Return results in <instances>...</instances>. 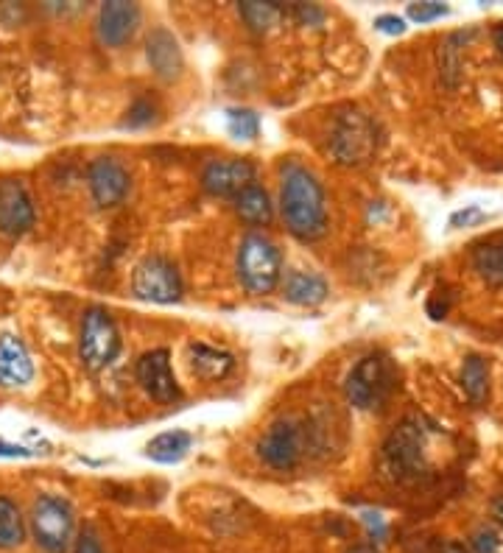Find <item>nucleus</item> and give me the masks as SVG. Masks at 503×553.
I'll return each mask as SVG.
<instances>
[{
  "instance_id": "obj_16",
  "label": "nucleus",
  "mask_w": 503,
  "mask_h": 553,
  "mask_svg": "<svg viewBox=\"0 0 503 553\" xmlns=\"http://www.w3.org/2000/svg\"><path fill=\"white\" fill-rule=\"evenodd\" d=\"M146 56H149L154 73L165 81L179 79V73L185 70L182 48H179L177 37L168 28H154L151 31V37L146 40Z\"/></svg>"
},
{
  "instance_id": "obj_14",
  "label": "nucleus",
  "mask_w": 503,
  "mask_h": 553,
  "mask_svg": "<svg viewBox=\"0 0 503 553\" xmlns=\"http://www.w3.org/2000/svg\"><path fill=\"white\" fill-rule=\"evenodd\" d=\"M137 23H140V9L126 0H112L104 3L98 12V40L109 48H121L132 40Z\"/></svg>"
},
{
  "instance_id": "obj_32",
  "label": "nucleus",
  "mask_w": 503,
  "mask_h": 553,
  "mask_svg": "<svg viewBox=\"0 0 503 553\" xmlns=\"http://www.w3.org/2000/svg\"><path fill=\"white\" fill-rule=\"evenodd\" d=\"M76 553H104L101 551V542L93 531H84L82 537L76 540Z\"/></svg>"
},
{
  "instance_id": "obj_34",
  "label": "nucleus",
  "mask_w": 503,
  "mask_h": 553,
  "mask_svg": "<svg viewBox=\"0 0 503 553\" xmlns=\"http://www.w3.org/2000/svg\"><path fill=\"white\" fill-rule=\"evenodd\" d=\"M492 517H495L498 523H503V495H498V498L492 500Z\"/></svg>"
},
{
  "instance_id": "obj_7",
  "label": "nucleus",
  "mask_w": 503,
  "mask_h": 553,
  "mask_svg": "<svg viewBox=\"0 0 503 553\" xmlns=\"http://www.w3.org/2000/svg\"><path fill=\"white\" fill-rule=\"evenodd\" d=\"M132 291L137 299L168 305L182 297V277L179 269L163 255L143 257L132 274Z\"/></svg>"
},
{
  "instance_id": "obj_18",
  "label": "nucleus",
  "mask_w": 503,
  "mask_h": 553,
  "mask_svg": "<svg viewBox=\"0 0 503 553\" xmlns=\"http://www.w3.org/2000/svg\"><path fill=\"white\" fill-rule=\"evenodd\" d=\"M188 361H191V369L204 380H221L227 378L235 366V358L230 352L218 350V347H210V344H191L188 347Z\"/></svg>"
},
{
  "instance_id": "obj_33",
  "label": "nucleus",
  "mask_w": 503,
  "mask_h": 553,
  "mask_svg": "<svg viewBox=\"0 0 503 553\" xmlns=\"http://www.w3.org/2000/svg\"><path fill=\"white\" fill-rule=\"evenodd\" d=\"M0 456H6V459H31L34 453H31V450H26V447L6 445V442H0Z\"/></svg>"
},
{
  "instance_id": "obj_1",
  "label": "nucleus",
  "mask_w": 503,
  "mask_h": 553,
  "mask_svg": "<svg viewBox=\"0 0 503 553\" xmlns=\"http://www.w3.org/2000/svg\"><path fill=\"white\" fill-rule=\"evenodd\" d=\"M280 207L286 218L288 232L300 241H316L327 230L325 188L313 171L297 162L283 168V188H280Z\"/></svg>"
},
{
  "instance_id": "obj_12",
  "label": "nucleus",
  "mask_w": 503,
  "mask_h": 553,
  "mask_svg": "<svg viewBox=\"0 0 503 553\" xmlns=\"http://www.w3.org/2000/svg\"><path fill=\"white\" fill-rule=\"evenodd\" d=\"M260 459L274 470H291L297 467L302 456L300 428L291 419H277L258 445Z\"/></svg>"
},
{
  "instance_id": "obj_9",
  "label": "nucleus",
  "mask_w": 503,
  "mask_h": 553,
  "mask_svg": "<svg viewBox=\"0 0 503 553\" xmlns=\"http://www.w3.org/2000/svg\"><path fill=\"white\" fill-rule=\"evenodd\" d=\"M34 202L26 182L20 179H0V232L9 238H20L34 227Z\"/></svg>"
},
{
  "instance_id": "obj_25",
  "label": "nucleus",
  "mask_w": 503,
  "mask_h": 553,
  "mask_svg": "<svg viewBox=\"0 0 503 553\" xmlns=\"http://www.w3.org/2000/svg\"><path fill=\"white\" fill-rule=\"evenodd\" d=\"M227 129L235 140H255L260 132L258 115L252 109H230L227 112Z\"/></svg>"
},
{
  "instance_id": "obj_15",
  "label": "nucleus",
  "mask_w": 503,
  "mask_h": 553,
  "mask_svg": "<svg viewBox=\"0 0 503 553\" xmlns=\"http://www.w3.org/2000/svg\"><path fill=\"white\" fill-rule=\"evenodd\" d=\"M34 378V361L26 344L12 333L0 336V389H23Z\"/></svg>"
},
{
  "instance_id": "obj_35",
  "label": "nucleus",
  "mask_w": 503,
  "mask_h": 553,
  "mask_svg": "<svg viewBox=\"0 0 503 553\" xmlns=\"http://www.w3.org/2000/svg\"><path fill=\"white\" fill-rule=\"evenodd\" d=\"M442 553H470V551L464 548L462 542H445V545H442Z\"/></svg>"
},
{
  "instance_id": "obj_22",
  "label": "nucleus",
  "mask_w": 503,
  "mask_h": 553,
  "mask_svg": "<svg viewBox=\"0 0 503 553\" xmlns=\"http://www.w3.org/2000/svg\"><path fill=\"white\" fill-rule=\"evenodd\" d=\"M473 266L492 285H503V235L478 243L473 249Z\"/></svg>"
},
{
  "instance_id": "obj_6",
  "label": "nucleus",
  "mask_w": 503,
  "mask_h": 553,
  "mask_svg": "<svg viewBox=\"0 0 503 553\" xmlns=\"http://www.w3.org/2000/svg\"><path fill=\"white\" fill-rule=\"evenodd\" d=\"M383 461L397 481H417L425 473V431L414 419L400 422L383 442Z\"/></svg>"
},
{
  "instance_id": "obj_17",
  "label": "nucleus",
  "mask_w": 503,
  "mask_h": 553,
  "mask_svg": "<svg viewBox=\"0 0 503 553\" xmlns=\"http://www.w3.org/2000/svg\"><path fill=\"white\" fill-rule=\"evenodd\" d=\"M327 294H330L327 283L319 274H311V271H288L286 285H283V297L288 302L313 308V305H322Z\"/></svg>"
},
{
  "instance_id": "obj_20",
  "label": "nucleus",
  "mask_w": 503,
  "mask_h": 553,
  "mask_svg": "<svg viewBox=\"0 0 503 553\" xmlns=\"http://www.w3.org/2000/svg\"><path fill=\"white\" fill-rule=\"evenodd\" d=\"M238 12L246 20V26L252 28V31H272L274 26H280L283 20H286L288 9L286 6H280V3H274V0H246L238 6Z\"/></svg>"
},
{
  "instance_id": "obj_26",
  "label": "nucleus",
  "mask_w": 503,
  "mask_h": 553,
  "mask_svg": "<svg viewBox=\"0 0 503 553\" xmlns=\"http://www.w3.org/2000/svg\"><path fill=\"white\" fill-rule=\"evenodd\" d=\"M445 14H448V6L434 3V0H428V3H411V6H408V17L417 20V23H431V20L445 17Z\"/></svg>"
},
{
  "instance_id": "obj_31",
  "label": "nucleus",
  "mask_w": 503,
  "mask_h": 553,
  "mask_svg": "<svg viewBox=\"0 0 503 553\" xmlns=\"http://www.w3.org/2000/svg\"><path fill=\"white\" fill-rule=\"evenodd\" d=\"M151 104H146V101H137L135 107L129 109V126H140V123H149L151 121Z\"/></svg>"
},
{
  "instance_id": "obj_29",
  "label": "nucleus",
  "mask_w": 503,
  "mask_h": 553,
  "mask_svg": "<svg viewBox=\"0 0 503 553\" xmlns=\"http://www.w3.org/2000/svg\"><path fill=\"white\" fill-rule=\"evenodd\" d=\"M291 12H294V17H297L300 23H305V26H316V23H322V17H325L322 9H316V6H305V3H297Z\"/></svg>"
},
{
  "instance_id": "obj_2",
  "label": "nucleus",
  "mask_w": 503,
  "mask_h": 553,
  "mask_svg": "<svg viewBox=\"0 0 503 553\" xmlns=\"http://www.w3.org/2000/svg\"><path fill=\"white\" fill-rule=\"evenodd\" d=\"M238 280L249 294H272L283 277L280 249L260 232H249L238 246Z\"/></svg>"
},
{
  "instance_id": "obj_28",
  "label": "nucleus",
  "mask_w": 503,
  "mask_h": 553,
  "mask_svg": "<svg viewBox=\"0 0 503 553\" xmlns=\"http://www.w3.org/2000/svg\"><path fill=\"white\" fill-rule=\"evenodd\" d=\"M375 28L383 31V34H403L406 31V20L403 17H397V14H381L378 20H375Z\"/></svg>"
},
{
  "instance_id": "obj_19",
  "label": "nucleus",
  "mask_w": 503,
  "mask_h": 553,
  "mask_svg": "<svg viewBox=\"0 0 503 553\" xmlns=\"http://www.w3.org/2000/svg\"><path fill=\"white\" fill-rule=\"evenodd\" d=\"M235 213L244 218L246 224H269L274 216V207L272 199H269V193L260 188L258 182H252V185H246L238 196H235Z\"/></svg>"
},
{
  "instance_id": "obj_5",
  "label": "nucleus",
  "mask_w": 503,
  "mask_h": 553,
  "mask_svg": "<svg viewBox=\"0 0 503 553\" xmlns=\"http://www.w3.org/2000/svg\"><path fill=\"white\" fill-rule=\"evenodd\" d=\"M121 352V333L112 322L107 308H87L82 316V333H79V358L90 372L107 369Z\"/></svg>"
},
{
  "instance_id": "obj_23",
  "label": "nucleus",
  "mask_w": 503,
  "mask_h": 553,
  "mask_svg": "<svg viewBox=\"0 0 503 553\" xmlns=\"http://www.w3.org/2000/svg\"><path fill=\"white\" fill-rule=\"evenodd\" d=\"M462 389L470 403L481 405L490 394V369L481 355H467L462 366Z\"/></svg>"
},
{
  "instance_id": "obj_30",
  "label": "nucleus",
  "mask_w": 503,
  "mask_h": 553,
  "mask_svg": "<svg viewBox=\"0 0 503 553\" xmlns=\"http://www.w3.org/2000/svg\"><path fill=\"white\" fill-rule=\"evenodd\" d=\"M484 210H478V207H467L462 213H456V216L450 218V227H470V224H478V221H484Z\"/></svg>"
},
{
  "instance_id": "obj_36",
  "label": "nucleus",
  "mask_w": 503,
  "mask_h": 553,
  "mask_svg": "<svg viewBox=\"0 0 503 553\" xmlns=\"http://www.w3.org/2000/svg\"><path fill=\"white\" fill-rule=\"evenodd\" d=\"M492 40H495V48L503 54V23L495 28V34H492Z\"/></svg>"
},
{
  "instance_id": "obj_10",
  "label": "nucleus",
  "mask_w": 503,
  "mask_h": 553,
  "mask_svg": "<svg viewBox=\"0 0 503 553\" xmlns=\"http://www.w3.org/2000/svg\"><path fill=\"white\" fill-rule=\"evenodd\" d=\"M137 383L157 403H177L179 394H182L177 378H174V369H171V352L168 350H151L140 355Z\"/></svg>"
},
{
  "instance_id": "obj_21",
  "label": "nucleus",
  "mask_w": 503,
  "mask_h": 553,
  "mask_svg": "<svg viewBox=\"0 0 503 553\" xmlns=\"http://www.w3.org/2000/svg\"><path fill=\"white\" fill-rule=\"evenodd\" d=\"M191 433L185 431H165L154 436L146 447V456L160 464H174V461L185 459V453L191 450Z\"/></svg>"
},
{
  "instance_id": "obj_8",
  "label": "nucleus",
  "mask_w": 503,
  "mask_h": 553,
  "mask_svg": "<svg viewBox=\"0 0 503 553\" xmlns=\"http://www.w3.org/2000/svg\"><path fill=\"white\" fill-rule=\"evenodd\" d=\"M392 386V372L389 364L383 361L381 355H367L353 366V372L347 375L344 383V394L355 408H375L383 403V397Z\"/></svg>"
},
{
  "instance_id": "obj_4",
  "label": "nucleus",
  "mask_w": 503,
  "mask_h": 553,
  "mask_svg": "<svg viewBox=\"0 0 503 553\" xmlns=\"http://www.w3.org/2000/svg\"><path fill=\"white\" fill-rule=\"evenodd\" d=\"M31 531L45 553H68L76 531L73 506L59 495H40L31 509Z\"/></svg>"
},
{
  "instance_id": "obj_37",
  "label": "nucleus",
  "mask_w": 503,
  "mask_h": 553,
  "mask_svg": "<svg viewBox=\"0 0 503 553\" xmlns=\"http://www.w3.org/2000/svg\"><path fill=\"white\" fill-rule=\"evenodd\" d=\"M347 553H378V551H375V545H355V548H350Z\"/></svg>"
},
{
  "instance_id": "obj_3",
  "label": "nucleus",
  "mask_w": 503,
  "mask_h": 553,
  "mask_svg": "<svg viewBox=\"0 0 503 553\" xmlns=\"http://www.w3.org/2000/svg\"><path fill=\"white\" fill-rule=\"evenodd\" d=\"M330 154L339 165H364L378 151V126L361 109H347L333 121L330 129Z\"/></svg>"
},
{
  "instance_id": "obj_11",
  "label": "nucleus",
  "mask_w": 503,
  "mask_h": 553,
  "mask_svg": "<svg viewBox=\"0 0 503 553\" xmlns=\"http://www.w3.org/2000/svg\"><path fill=\"white\" fill-rule=\"evenodd\" d=\"M252 182H255L252 162L238 160V157L210 160L202 171V188L210 196H221V199H235Z\"/></svg>"
},
{
  "instance_id": "obj_13",
  "label": "nucleus",
  "mask_w": 503,
  "mask_h": 553,
  "mask_svg": "<svg viewBox=\"0 0 503 553\" xmlns=\"http://www.w3.org/2000/svg\"><path fill=\"white\" fill-rule=\"evenodd\" d=\"M87 182L98 207H115L129 193V171L115 157H98L87 171Z\"/></svg>"
},
{
  "instance_id": "obj_27",
  "label": "nucleus",
  "mask_w": 503,
  "mask_h": 553,
  "mask_svg": "<svg viewBox=\"0 0 503 553\" xmlns=\"http://www.w3.org/2000/svg\"><path fill=\"white\" fill-rule=\"evenodd\" d=\"M473 551L476 553H503V540L492 528H478L473 534Z\"/></svg>"
},
{
  "instance_id": "obj_24",
  "label": "nucleus",
  "mask_w": 503,
  "mask_h": 553,
  "mask_svg": "<svg viewBox=\"0 0 503 553\" xmlns=\"http://www.w3.org/2000/svg\"><path fill=\"white\" fill-rule=\"evenodd\" d=\"M26 540V520L20 506L9 498H0V548H17Z\"/></svg>"
}]
</instances>
